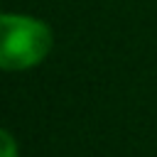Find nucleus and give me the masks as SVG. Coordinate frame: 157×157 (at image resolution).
Segmentation results:
<instances>
[{
  "mask_svg": "<svg viewBox=\"0 0 157 157\" xmlns=\"http://www.w3.org/2000/svg\"><path fill=\"white\" fill-rule=\"evenodd\" d=\"M54 47L52 27L27 12H2L0 17V66L5 71H29L39 66Z\"/></svg>",
  "mask_w": 157,
  "mask_h": 157,
  "instance_id": "1",
  "label": "nucleus"
},
{
  "mask_svg": "<svg viewBox=\"0 0 157 157\" xmlns=\"http://www.w3.org/2000/svg\"><path fill=\"white\" fill-rule=\"evenodd\" d=\"M0 142H2V157H20V147H17V142H15L10 130L0 132Z\"/></svg>",
  "mask_w": 157,
  "mask_h": 157,
  "instance_id": "2",
  "label": "nucleus"
}]
</instances>
